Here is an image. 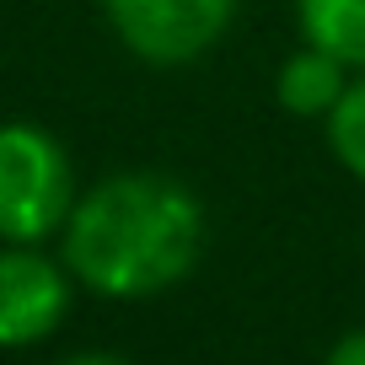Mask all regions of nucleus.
Returning <instances> with one entry per match:
<instances>
[{"instance_id": "obj_5", "label": "nucleus", "mask_w": 365, "mask_h": 365, "mask_svg": "<svg viewBox=\"0 0 365 365\" xmlns=\"http://www.w3.org/2000/svg\"><path fill=\"white\" fill-rule=\"evenodd\" d=\"M354 70L339 65L333 54L301 43L296 54H285V65L274 70V103L285 108L290 118H307V124H322V118L339 108V97L349 91Z\"/></svg>"}, {"instance_id": "obj_8", "label": "nucleus", "mask_w": 365, "mask_h": 365, "mask_svg": "<svg viewBox=\"0 0 365 365\" xmlns=\"http://www.w3.org/2000/svg\"><path fill=\"white\" fill-rule=\"evenodd\" d=\"M322 365H365V328H349V333H339Z\"/></svg>"}, {"instance_id": "obj_2", "label": "nucleus", "mask_w": 365, "mask_h": 365, "mask_svg": "<svg viewBox=\"0 0 365 365\" xmlns=\"http://www.w3.org/2000/svg\"><path fill=\"white\" fill-rule=\"evenodd\" d=\"M65 140L38 118H0V247H48L76 210Z\"/></svg>"}, {"instance_id": "obj_9", "label": "nucleus", "mask_w": 365, "mask_h": 365, "mask_svg": "<svg viewBox=\"0 0 365 365\" xmlns=\"http://www.w3.org/2000/svg\"><path fill=\"white\" fill-rule=\"evenodd\" d=\"M54 365H135V360H124L113 349H76V354H59Z\"/></svg>"}, {"instance_id": "obj_1", "label": "nucleus", "mask_w": 365, "mask_h": 365, "mask_svg": "<svg viewBox=\"0 0 365 365\" xmlns=\"http://www.w3.org/2000/svg\"><path fill=\"white\" fill-rule=\"evenodd\" d=\"M210 242L205 199L172 172L124 167L76 194L59 258L76 290L97 301H156L199 269Z\"/></svg>"}, {"instance_id": "obj_3", "label": "nucleus", "mask_w": 365, "mask_h": 365, "mask_svg": "<svg viewBox=\"0 0 365 365\" xmlns=\"http://www.w3.org/2000/svg\"><path fill=\"white\" fill-rule=\"evenodd\" d=\"M242 0H103L113 38L156 70L199 65L226 43Z\"/></svg>"}, {"instance_id": "obj_7", "label": "nucleus", "mask_w": 365, "mask_h": 365, "mask_svg": "<svg viewBox=\"0 0 365 365\" xmlns=\"http://www.w3.org/2000/svg\"><path fill=\"white\" fill-rule=\"evenodd\" d=\"M322 140H328L333 161L354 182H365V76H354L349 91L339 97V108L322 118Z\"/></svg>"}, {"instance_id": "obj_6", "label": "nucleus", "mask_w": 365, "mask_h": 365, "mask_svg": "<svg viewBox=\"0 0 365 365\" xmlns=\"http://www.w3.org/2000/svg\"><path fill=\"white\" fill-rule=\"evenodd\" d=\"M290 11L307 48H322L365 76V0H290Z\"/></svg>"}, {"instance_id": "obj_4", "label": "nucleus", "mask_w": 365, "mask_h": 365, "mask_svg": "<svg viewBox=\"0 0 365 365\" xmlns=\"http://www.w3.org/2000/svg\"><path fill=\"white\" fill-rule=\"evenodd\" d=\"M76 279L48 247H0V349H38L70 322Z\"/></svg>"}]
</instances>
